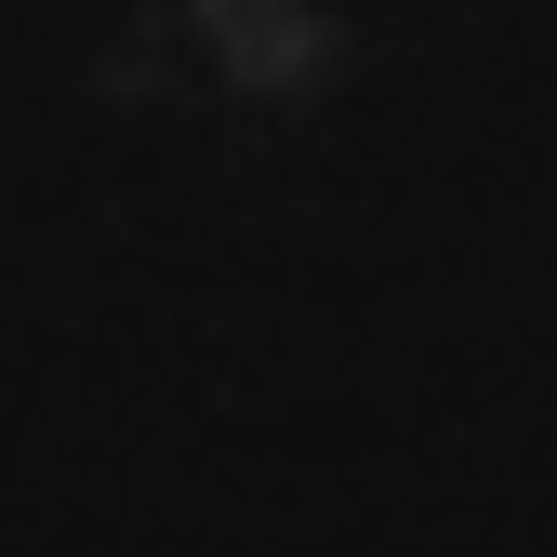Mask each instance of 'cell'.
I'll use <instances>...</instances> for the list:
<instances>
[{"instance_id":"cell-1","label":"cell","mask_w":557,"mask_h":557,"mask_svg":"<svg viewBox=\"0 0 557 557\" xmlns=\"http://www.w3.org/2000/svg\"><path fill=\"white\" fill-rule=\"evenodd\" d=\"M186 53L213 66L226 94H319L345 66V0H173Z\"/></svg>"}]
</instances>
